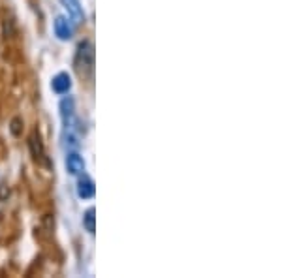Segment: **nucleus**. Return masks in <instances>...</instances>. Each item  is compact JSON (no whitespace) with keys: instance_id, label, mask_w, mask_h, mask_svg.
Wrapping results in <instances>:
<instances>
[{"instance_id":"1","label":"nucleus","mask_w":282,"mask_h":278,"mask_svg":"<svg viewBox=\"0 0 282 278\" xmlns=\"http://www.w3.org/2000/svg\"><path fill=\"white\" fill-rule=\"evenodd\" d=\"M94 66V47L91 42H83L78 47V55H76V68L81 75H87L92 71Z\"/></svg>"},{"instance_id":"2","label":"nucleus","mask_w":282,"mask_h":278,"mask_svg":"<svg viewBox=\"0 0 282 278\" xmlns=\"http://www.w3.org/2000/svg\"><path fill=\"white\" fill-rule=\"evenodd\" d=\"M28 147H30V152H32L36 162H43L45 160V147H43L42 136H40L38 130L30 132V136H28Z\"/></svg>"},{"instance_id":"3","label":"nucleus","mask_w":282,"mask_h":278,"mask_svg":"<svg viewBox=\"0 0 282 278\" xmlns=\"http://www.w3.org/2000/svg\"><path fill=\"white\" fill-rule=\"evenodd\" d=\"M62 2V6L66 8V12L68 15L72 17V21L81 25L85 23V14H83V6L79 4V0H60Z\"/></svg>"},{"instance_id":"4","label":"nucleus","mask_w":282,"mask_h":278,"mask_svg":"<svg viewBox=\"0 0 282 278\" xmlns=\"http://www.w3.org/2000/svg\"><path fill=\"white\" fill-rule=\"evenodd\" d=\"M94 194H96L94 180H92L91 177L83 175L78 182V196L81 198V200H91V198H94Z\"/></svg>"},{"instance_id":"5","label":"nucleus","mask_w":282,"mask_h":278,"mask_svg":"<svg viewBox=\"0 0 282 278\" xmlns=\"http://www.w3.org/2000/svg\"><path fill=\"white\" fill-rule=\"evenodd\" d=\"M51 86L56 94H68V90L72 88V79L68 73H56L53 81H51Z\"/></svg>"},{"instance_id":"6","label":"nucleus","mask_w":282,"mask_h":278,"mask_svg":"<svg viewBox=\"0 0 282 278\" xmlns=\"http://www.w3.org/2000/svg\"><path fill=\"white\" fill-rule=\"evenodd\" d=\"M55 34L60 40H70L72 36H74V27H72L66 17H56L55 19Z\"/></svg>"},{"instance_id":"7","label":"nucleus","mask_w":282,"mask_h":278,"mask_svg":"<svg viewBox=\"0 0 282 278\" xmlns=\"http://www.w3.org/2000/svg\"><path fill=\"white\" fill-rule=\"evenodd\" d=\"M66 167L72 175H81L85 171V160L79 156L78 152H70L66 158Z\"/></svg>"},{"instance_id":"8","label":"nucleus","mask_w":282,"mask_h":278,"mask_svg":"<svg viewBox=\"0 0 282 278\" xmlns=\"http://www.w3.org/2000/svg\"><path fill=\"white\" fill-rule=\"evenodd\" d=\"M96 211L94 209H89L87 213H85V216H83V226H85V229L89 231V233H94V229H96V226H94V220H96Z\"/></svg>"}]
</instances>
